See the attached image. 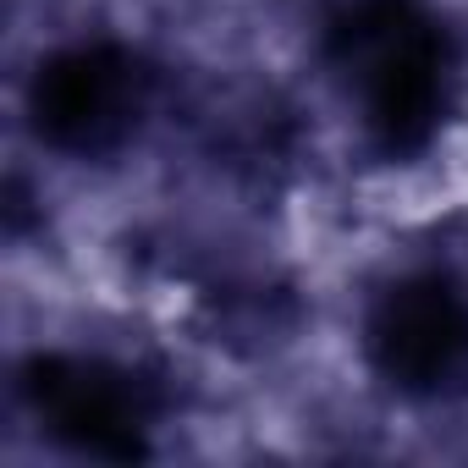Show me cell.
<instances>
[{
    "label": "cell",
    "instance_id": "1",
    "mask_svg": "<svg viewBox=\"0 0 468 468\" xmlns=\"http://www.w3.org/2000/svg\"><path fill=\"white\" fill-rule=\"evenodd\" d=\"M325 67L380 160H419L463 105V45L424 0H342Z\"/></svg>",
    "mask_w": 468,
    "mask_h": 468
},
{
    "label": "cell",
    "instance_id": "2",
    "mask_svg": "<svg viewBox=\"0 0 468 468\" xmlns=\"http://www.w3.org/2000/svg\"><path fill=\"white\" fill-rule=\"evenodd\" d=\"M154 111V67L122 39H78L50 50L28 78V127L67 160L122 154Z\"/></svg>",
    "mask_w": 468,
    "mask_h": 468
},
{
    "label": "cell",
    "instance_id": "3",
    "mask_svg": "<svg viewBox=\"0 0 468 468\" xmlns=\"http://www.w3.org/2000/svg\"><path fill=\"white\" fill-rule=\"evenodd\" d=\"M23 402L39 419V430L100 463H133L149 457L154 424H160V391L149 375L94 358V353H39L23 364Z\"/></svg>",
    "mask_w": 468,
    "mask_h": 468
},
{
    "label": "cell",
    "instance_id": "4",
    "mask_svg": "<svg viewBox=\"0 0 468 468\" xmlns=\"http://www.w3.org/2000/svg\"><path fill=\"white\" fill-rule=\"evenodd\" d=\"M364 358L397 397H468V287L441 271H413L380 287L364 314Z\"/></svg>",
    "mask_w": 468,
    "mask_h": 468
}]
</instances>
